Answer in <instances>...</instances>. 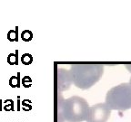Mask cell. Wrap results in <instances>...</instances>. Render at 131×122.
<instances>
[{"instance_id":"cell-3","label":"cell","mask_w":131,"mask_h":122,"mask_svg":"<svg viewBox=\"0 0 131 122\" xmlns=\"http://www.w3.org/2000/svg\"><path fill=\"white\" fill-rule=\"evenodd\" d=\"M66 118L70 122H79L88 118V105L81 98H72L66 101L64 107Z\"/></svg>"},{"instance_id":"cell-9","label":"cell","mask_w":131,"mask_h":122,"mask_svg":"<svg viewBox=\"0 0 131 122\" xmlns=\"http://www.w3.org/2000/svg\"><path fill=\"white\" fill-rule=\"evenodd\" d=\"M20 62L24 65H29L32 63L33 62V56L30 53H24L22 56L20 57Z\"/></svg>"},{"instance_id":"cell-11","label":"cell","mask_w":131,"mask_h":122,"mask_svg":"<svg viewBox=\"0 0 131 122\" xmlns=\"http://www.w3.org/2000/svg\"><path fill=\"white\" fill-rule=\"evenodd\" d=\"M21 84L25 88L31 87V85H32V79H31V77H29V76H24L21 79Z\"/></svg>"},{"instance_id":"cell-15","label":"cell","mask_w":131,"mask_h":122,"mask_svg":"<svg viewBox=\"0 0 131 122\" xmlns=\"http://www.w3.org/2000/svg\"><path fill=\"white\" fill-rule=\"evenodd\" d=\"M3 100H0V111H2L3 110Z\"/></svg>"},{"instance_id":"cell-10","label":"cell","mask_w":131,"mask_h":122,"mask_svg":"<svg viewBox=\"0 0 131 122\" xmlns=\"http://www.w3.org/2000/svg\"><path fill=\"white\" fill-rule=\"evenodd\" d=\"M3 103L5 104L4 107H3V110H6V111H14L15 110V103L14 100H4Z\"/></svg>"},{"instance_id":"cell-7","label":"cell","mask_w":131,"mask_h":122,"mask_svg":"<svg viewBox=\"0 0 131 122\" xmlns=\"http://www.w3.org/2000/svg\"><path fill=\"white\" fill-rule=\"evenodd\" d=\"M18 26L15 27V30H9L7 33V39L9 42H18Z\"/></svg>"},{"instance_id":"cell-4","label":"cell","mask_w":131,"mask_h":122,"mask_svg":"<svg viewBox=\"0 0 131 122\" xmlns=\"http://www.w3.org/2000/svg\"><path fill=\"white\" fill-rule=\"evenodd\" d=\"M111 115V110L106 103H98L89 109L88 122H107Z\"/></svg>"},{"instance_id":"cell-14","label":"cell","mask_w":131,"mask_h":122,"mask_svg":"<svg viewBox=\"0 0 131 122\" xmlns=\"http://www.w3.org/2000/svg\"><path fill=\"white\" fill-rule=\"evenodd\" d=\"M125 66H126V68H127V71H128L129 72L131 73V63H127Z\"/></svg>"},{"instance_id":"cell-12","label":"cell","mask_w":131,"mask_h":122,"mask_svg":"<svg viewBox=\"0 0 131 122\" xmlns=\"http://www.w3.org/2000/svg\"><path fill=\"white\" fill-rule=\"evenodd\" d=\"M21 103H22V110H25V111H28V110H30L31 109V105H30V103H31V101L30 100H22L21 101Z\"/></svg>"},{"instance_id":"cell-5","label":"cell","mask_w":131,"mask_h":122,"mask_svg":"<svg viewBox=\"0 0 131 122\" xmlns=\"http://www.w3.org/2000/svg\"><path fill=\"white\" fill-rule=\"evenodd\" d=\"M21 73L20 71L16 73V75H13L10 77L8 83L12 88H20L21 87Z\"/></svg>"},{"instance_id":"cell-2","label":"cell","mask_w":131,"mask_h":122,"mask_svg":"<svg viewBox=\"0 0 131 122\" xmlns=\"http://www.w3.org/2000/svg\"><path fill=\"white\" fill-rule=\"evenodd\" d=\"M104 72L101 64H89L79 67L75 71V80L78 87L88 89L99 81Z\"/></svg>"},{"instance_id":"cell-1","label":"cell","mask_w":131,"mask_h":122,"mask_svg":"<svg viewBox=\"0 0 131 122\" xmlns=\"http://www.w3.org/2000/svg\"><path fill=\"white\" fill-rule=\"evenodd\" d=\"M105 103L110 110L126 111L131 110V85L129 82L111 88L106 95Z\"/></svg>"},{"instance_id":"cell-6","label":"cell","mask_w":131,"mask_h":122,"mask_svg":"<svg viewBox=\"0 0 131 122\" xmlns=\"http://www.w3.org/2000/svg\"><path fill=\"white\" fill-rule=\"evenodd\" d=\"M18 50H16L15 53H11L7 55V63L10 65H18Z\"/></svg>"},{"instance_id":"cell-16","label":"cell","mask_w":131,"mask_h":122,"mask_svg":"<svg viewBox=\"0 0 131 122\" xmlns=\"http://www.w3.org/2000/svg\"><path fill=\"white\" fill-rule=\"evenodd\" d=\"M129 84L131 85V78H130V81H129Z\"/></svg>"},{"instance_id":"cell-8","label":"cell","mask_w":131,"mask_h":122,"mask_svg":"<svg viewBox=\"0 0 131 122\" xmlns=\"http://www.w3.org/2000/svg\"><path fill=\"white\" fill-rule=\"evenodd\" d=\"M20 38L26 43H28L33 39V33L30 30H27V29L23 30L20 34Z\"/></svg>"},{"instance_id":"cell-13","label":"cell","mask_w":131,"mask_h":122,"mask_svg":"<svg viewBox=\"0 0 131 122\" xmlns=\"http://www.w3.org/2000/svg\"><path fill=\"white\" fill-rule=\"evenodd\" d=\"M16 105H17L16 110H17V111H20V110H21V100H20V96H17V101H16Z\"/></svg>"}]
</instances>
